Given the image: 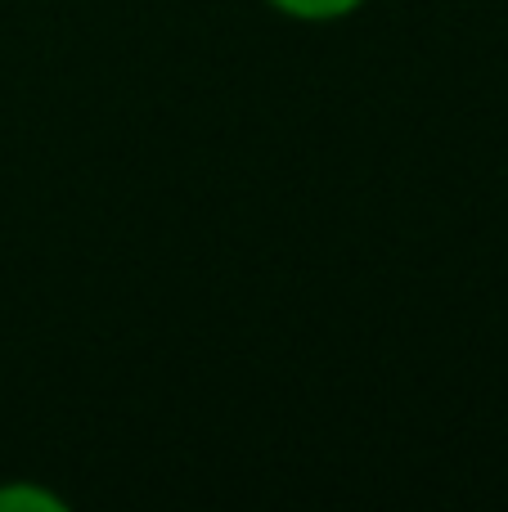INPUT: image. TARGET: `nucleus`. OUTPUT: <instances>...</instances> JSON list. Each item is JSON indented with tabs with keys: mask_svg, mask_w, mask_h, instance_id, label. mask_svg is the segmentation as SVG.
I'll return each instance as SVG.
<instances>
[{
	"mask_svg": "<svg viewBox=\"0 0 508 512\" xmlns=\"http://www.w3.org/2000/svg\"><path fill=\"white\" fill-rule=\"evenodd\" d=\"M279 18L288 23H306V27H324V23H342V18L360 14L369 0H266Z\"/></svg>",
	"mask_w": 508,
	"mask_h": 512,
	"instance_id": "nucleus-1",
	"label": "nucleus"
},
{
	"mask_svg": "<svg viewBox=\"0 0 508 512\" xmlns=\"http://www.w3.org/2000/svg\"><path fill=\"white\" fill-rule=\"evenodd\" d=\"M63 508H68V499L54 495L41 481H27V477L0 481V512H63Z\"/></svg>",
	"mask_w": 508,
	"mask_h": 512,
	"instance_id": "nucleus-2",
	"label": "nucleus"
}]
</instances>
